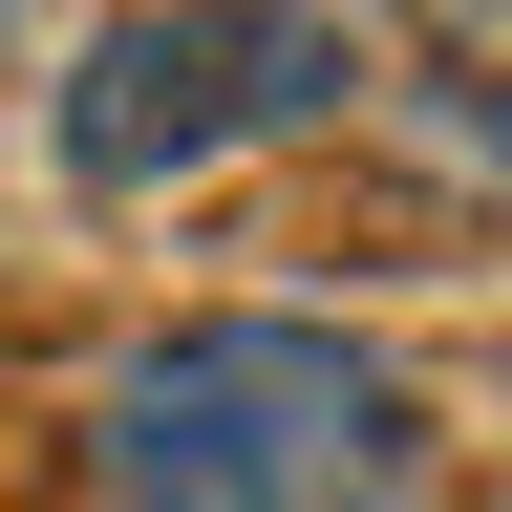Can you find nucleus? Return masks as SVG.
<instances>
[{"label":"nucleus","mask_w":512,"mask_h":512,"mask_svg":"<svg viewBox=\"0 0 512 512\" xmlns=\"http://www.w3.org/2000/svg\"><path fill=\"white\" fill-rule=\"evenodd\" d=\"M0 22H22V0H0Z\"/></svg>","instance_id":"7ed1b4c3"},{"label":"nucleus","mask_w":512,"mask_h":512,"mask_svg":"<svg viewBox=\"0 0 512 512\" xmlns=\"http://www.w3.org/2000/svg\"><path fill=\"white\" fill-rule=\"evenodd\" d=\"M320 107H363V43L320 0H128L64 64V171L86 192H171V171L256 150V128H320Z\"/></svg>","instance_id":"f03ea898"},{"label":"nucleus","mask_w":512,"mask_h":512,"mask_svg":"<svg viewBox=\"0 0 512 512\" xmlns=\"http://www.w3.org/2000/svg\"><path fill=\"white\" fill-rule=\"evenodd\" d=\"M107 512H427L448 427L342 320H171L86 384Z\"/></svg>","instance_id":"f257e3e1"}]
</instances>
